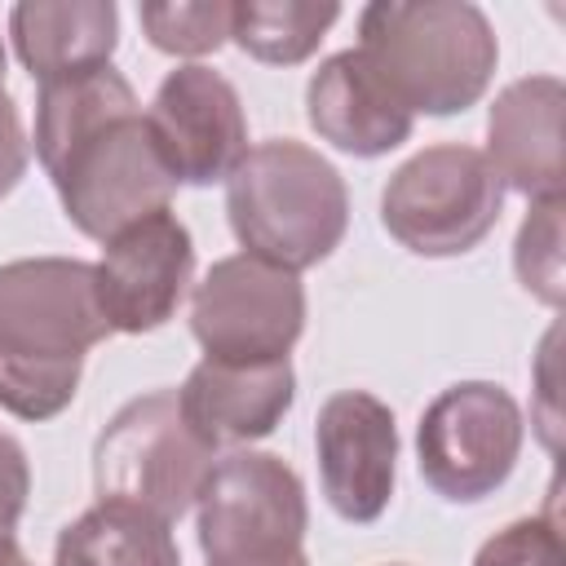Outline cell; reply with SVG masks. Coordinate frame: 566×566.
<instances>
[{
	"label": "cell",
	"instance_id": "cell-21",
	"mask_svg": "<svg viewBox=\"0 0 566 566\" xmlns=\"http://www.w3.org/2000/svg\"><path fill=\"white\" fill-rule=\"evenodd\" d=\"M473 566H562V531L557 517H517L504 531H495Z\"/></svg>",
	"mask_w": 566,
	"mask_h": 566
},
{
	"label": "cell",
	"instance_id": "cell-5",
	"mask_svg": "<svg viewBox=\"0 0 566 566\" xmlns=\"http://www.w3.org/2000/svg\"><path fill=\"white\" fill-rule=\"evenodd\" d=\"M203 566H310V504L292 464L270 451H230L195 495Z\"/></svg>",
	"mask_w": 566,
	"mask_h": 566
},
{
	"label": "cell",
	"instance_id": "cell-2",
	"mask_svg": "<svg viewBox=\"0 0 566 566\" xmlns=\"http://www.w3.org/2000/svg\"><path fill=\"white\" fill-rule=\"evenodd\" d=\"M111 336L93 265L75 256H22L0 265V407L18 420H53L71 407L84 354Z\"/></svg>",
	"mask_w": 566,
	"mask_h": 566
},
{
	"label": "cell",
	"instance_id": "cell-13",
	"mask_svg": "<svg viewBox=\"0 0 566 566\" xmlns=\"http://www.w3.org/2000/svg\"><path fill=\"white\" fill-rule=\"evenodd\" d=\"M296 402V371L287 358L274 363H195L177 389V407L199 442L248 447L270 438Z\"/></svg>",
	"mask_w": 566,
	"mask_h": 566
},
{
	"label": "cell",
	"instance_id": "cell-14",
	"mask_svg": "<svg viewBox=\"0 0 566 566\" xmlns=\"http://www.w3.org/2000/svg\"><path fill=\"white\" fill-rule=\"evenodd\" d=\"M562 106L557 75L513 80L486 115V164L500 186L535 199H562Z\"/></svg>",
	"mask_w": 566,
	"mask_h": 566
},
{
	"label": "cell",
	"instance_id": "cell-25",
	"mask_svg": "<svg viewBox=\"0 0 566 566\" xmlns=\"http://www.w3.org/2000/svg\"><path fill=\"white\" fill-rule=\"evenodd\" d=\"M13 566H31V562H27V553H22V557H18V562H13Z\"/></svg>",
	"mask_w": 566,
	"mask_h": 566
},
{
	"label": "cell",
	"instance_id": "cell-7",
	"mask_svg": "<svg viewBox=\"0 0 566 566\" xmlns=\"http://www.w3.org/2000/svg\"><path fill=\"white\" fill-rule=\"evenodd\" d=\"M504 186L486 155L438 142L411 155L380 190V226L416 256H464L500 221Z\"/></svg>",
	"mask_w": 566,
	"mask_h": 566
},
{
	"label": "cell",
	"instance_id": "cell-16",
	"mask_svg": "<svg viewBox=\"0 0 566 566\" xmlns=\"http://www.w3.org/2000/svg\"><path fill=\"white\" fill-rule=\"evenodd\" d=\"M9 35L31 80L53 84L111 66L119 9L111 0H22L9 9Z\"/></svg>",
	"mask_w": 566,
	"mask_h": 566
},
{
	"label": "cell",
	"instance_id": "cell-6",
	"mask_svg": "<svg viewBox=\"0 0 566 566\" xmlns=\"http://www.w3.org/2000/svg\"><path fill=\"white\" fill-rule=\"evenodd\" d=\"M212 464L217 451L186 424L177 389H155L124 402L93 442L97 500L146 509L168 526L195 504Z\"/></svg>",
	"mask_w": 566,
	"mask_h": 566
},
{
	"label": "cell",
	"instance_id": "cell-8",
	"mask_svg": "<svg viewBox=\"0 0 566 566\" xmlns=\"http://www.w3.org/2000/svg\"><path fill=\"white\" fill-rule=\"evenodd\" d=\"M522 411L504 385L460 380L442 389L416 424L420 478L451 504L495 495L522 455Z\"/></svg>",
	"mask_w": 566,
	"mask_h": 566
},
{
	"label": "cell",
	"instance_id": "cell-19",
	"mask_svg": "<svg viewBox=\"0 0 566 566\" xmlns=\"http://www.w3.org/2000/svg\"><path fill=\"white\" fill-rule=\"evenodd\" d=\"M230 13L234 4L226 0H146L137 9V22L159 53L203 57L230 40Z\"/></svg>",
	"mask_w": 566,
	"mask_h": 566
},
{
	"label": "cell",
	"instance_id": "cell-12",
	"mask_svg": "<svg viewBox=\"0 0 566 566\" xmlns=\"http://www.w3.org/2000/svg\"><path fill=\"white\" fill-rule=\"evenodd\" d=\"M318 482L336 517L367 526L394 500L398 473V424L389 402L367 389H340L318 407L314 424Z\"/></svg>",
	"mask_w": 566,
	"mask_h": 566
},
{
	"label": "cell",
	"instance_id": "cell-20",
	"mask_svg": "<svg viewBox=\"0 0 566 566\" xmlns=\"http://www.w3.org/2000/svg\"><path fill=\"white\" fill-rule=\"evenodd\" d=\"M517 279L544 305H562V199H535L513 248Z\"/></svg>",
	"mask_w": 566,
	"mask_h": 566
},
{
	"label": "cell",
	"instance_id": "cell-24",
	"mask_svg": "<svg viewBox=\"0 0 566 566\" xmlns=\"http://www.w3.org/2000/svg\"><path fill=\"white\" fill-rule=\"evenodd\" d=\"M4 75H9V57H4V40H0V97H4Z\"/></svg>",
	"mask_w": 566,
	"mask_h": 566
},
{
	"label": "cell",
	"instance_id": "cell-18",
	"mask_svg": "<svg viewBox=\"0 0 566 566\" xmlns=\"http://www.w3.org/2000/svg\"><path fill=\"white\" fill-rule=\"evenodd\" d=\"M340 4H310V0H234L230 40L265 62V66H296L305 62L323 35L336 27Z\"/></svg>",
	"mask_w": 566,
	"mask_h": 566
},
{
	"label": "cell",
	"instance_id": "cell-17",
	"mask_svg": "<svg viewBox=\"0 0 566 566\" xmlns=\"http://www.w3.org/2000/svg\"><path fill=\"white\" fill-rule=\"evenodd\" d=\"M53 566H181L172 526L146 509L97 500L62 526Z\"/></svg>",
	"mask_w": 566,
	"mask_h": 566
},
{
	"label": "cell",
	"instance_id": "cell-10",
	"mask_svg": "<svg viewBox=\"0 0 566 566\" xmlns=\"http://www.w3.org/2000/svg\"><path fill=\"white\" fill-rule=\"evenodd\" d=\"M146 124L177 186L226 181L234 164L248 155L243 102L234 84L203 62H186L159 80Z\"/></svg>",
	"mask_w": 566,
	"mask_h": 566
},
{
	"label": "cell",
	"instance_id": "cell-4",
	"mask_svg": "<svg viewBox=\"0 0 566 566\" xmlns=\"http://www.w3.org/2000/svg\"><path fill=\"white\" fill-rule=\"evenodd\" d=\"M226 217L248 256L301 274L340 248L349 190L314 146L270 137L248 146L226 177Z\"/></svg>",
	"mask_w": 566,
	"mask_h": 566
},
{
	"label": "cell",
	"instance_id": "cell-22",
	"mask_svg": "<svg viewBox=\"0 0 566 566\" xmlns=\"http://www.w3.org/2000/svg\"><path fill=\"white\" fill-rule=\"evenodd\" d=\"M31 495V464L18 438L0 429V566H13L22 557L18 548V522Z\"/></svg>",
	"mask_w": 566,
	"mask_h": 566
},
{
	"label": "cell",
	"instance_id": "cell-1",
	"mask_svg": "<svg viewBox=\"0 0 566 566\" xmlns=\"http://www.w3.org/2000/svg\"><path fill=\"white\" fill-rule=\"evenodd\" d=\"M35 159L71 226L97 243L164 212L177 190L155 150L142 102L115 66L40 84Z\"/></svg>",
	"mask_w": 566,
	"mask_h": 566
},
{
	"label": "cell",
	"instance_id": "cell-15",
	"mask_svg": "<svg viewBox=\"0 0 566 566\" xmlns=\"http://www.w3.org/2000/svg\"><path fill=\"white\" fill-rule=\"evenodd\" d=\"M305 119L327 146L354 159L398 150L416 124V115L385 88V80L367 66L358 49L318 62V71L305 84Z\"/></svg>",
	"mask_w": 566,
	"mask_h": 566
},
{
	"label": "cell",
	"instance_id": "cell-11",
	"mask_svg": "<svg viewBox=\"0 0 566 566\" xmlns=\"http://www.w3.org/2000/svg\"><path fill=\"white\" fill-rule=\"evenodd\" d=\"M190 279H195V239L172 208L124 226L115 239H106L102 261L93 265L97 305L111 332H128V336L164 327L177 314Z\"/></svg>",
	"mask_w": 566,
	"mask_h": 566
},
{
	"label": "cell",
	"instance_id": "cell-23",
	"mask_svg": "<svg viewBox=\"0 0 566 566\" xmlns=\"http://www.w3.org/2000/svg\"><path fill=\"white\" fill-rule=\"evenodd\" d=\"M27 159H31V142L22 133V115L13 106V97H0V199H9L18 190V181L27 177Z\"/></svg>",
	"mask_w": 566,
	"mask_h": 566
},
{
	"label": "cell",
	"instance_id": "cell-3",
	"mask_svg": "<svg viewBox=\"0 0 566 566\" xmlns=\"http://www.w3.org/2000/svg\"><path fill=\"white\" fill-rule=\"evenodd\" d=\"M358 53L411 115L469 111L500 62L491 18L469 0H376L358 13Z\"/></svg>",
	"mask_w": 566,
	"mask_h": 566
},
{
	"label": "cell",
	"instance_id": "cell-9",
	"mask_svg": "<svg viewBox=\"0 0 566 566\" xmlns=\"http://www.w3.org/2000/svg\"><path fill=\"white\" fill-rule=\"evenodd\" d=\"M190 332L212 363L287 358L305 332V287L292 270L248 252L221 256L195 283Z\"/></svg>",
	"mask_w": 566,
	"mask_h": 566
},
{
	"label": "cell",
	"instance_id": "cell-26",
	"mask_svg": "<svg viewBox=\"0 0 566 566\" xmlns=\"http://www.w3.org/2000/svg\"><path fill=\"white\" fill-rule=\"evenodd\" d=\"M389 566H402V562H389Z\"/></svg>",
	"mask_w": 566,
	"mask_h": 566
}]
</instances>
